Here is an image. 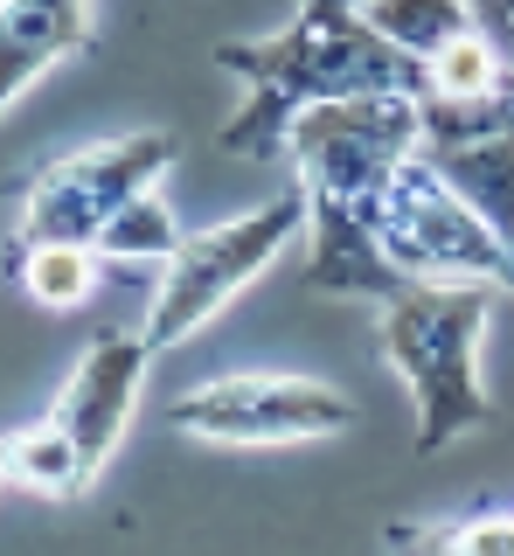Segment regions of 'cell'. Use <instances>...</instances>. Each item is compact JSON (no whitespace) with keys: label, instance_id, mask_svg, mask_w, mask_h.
Masks as SVG:
<instances>
[{"label":"cell","instance_id":"obj_9","mask_svg":"<svg viewBox=\"0 0 514 556\" xmlns=\"http://www.w3.org/2000/svg\"><path fill=\"white\" fill-rule=\"evenodd\" d=\"M98 42V0H0V112Z\"/></svg>","mask_w":514,"mask_h":556},{"label":"cell","instance_id":"obj_13","mask_svg":"<svg viewBox=\"0 0 514 556\" xmlns=\"http://www.w3.org/2000/svg\"><path fill=\"white\" fill-rule=\"evenodd\" d=\"M417 112L424 139H493V132L514 139V63L501 56V70L473 98H417Z\"/></svg>","mask_w":514,"mask_h":556},{"label":"cell","instance_id":"obj_3","mask_svg":"<svg viewBox=\"0 0 514 556\" xmlns=\"http://www.w3.org/2000/svg\"><path fill=\"white\" fill-rule=\"evenodd\" d=\"M153 355H160V348L146 341V327L140 334H118V327L91 334V348H83V362L70 369L56 404H49L36 425L0 439L8 486H28V494H42V501L91 494L98 473L112 466L118 439H126V425H132V404H140V382H146Z\"/></svg>","mask_w":514,"mask_h":556},{"label":"cell","instance_id":"obj_2","mask_svg":"<svg viewBox=\"0 0 514 556\" xmlns=\"http://www.w3.org/2000/svg\"><path fill=\"white\" fill-rule=\"evenodd\" d=\"M216 63L250 84L244 112L222 118V153H279L299 112L362 91H424V63L362 22L355 0H299V22L265 42H216Z\"/></svg>","mask_w":514,"mask_h":556},{"label":"cell","instance_id":"obj_6","mask_svg":"<svg viewBox=\"0 0 514 556\" xmlns=\"http://www.w3.org/2000/svg\"><path fill=\"white\" fill-rule=\"evenodd\" d=\"M299 230H306V188H285V195L257 202L250 216L216 223V230H202V237L181 230V243L160 257L167 278H160V292H153V306H146V341L153 348H181L188 334H202L257 271L279 265V251Z\"/></svg>","mask_w":514,"mask_h":556},{"label":"cell","instance_id":"obj_11","mask_svg":"<svg viewBox=\"0 0 514 556\" xmlns=\"http://www.w3.org/2000/svg\"><path fill=\"white\" fill-rule=\"evenodd\" d=\"M98 271H105V251H91V243H63V237H14L8 243V278L36 306H56V313L91 300Z\"/></svg>","mask_w":514,"mask_h":556},{"label":"cell","instance_id":"obj_5","mask_svg":"<svg viewBox=\"0 0 514 556\" xmlns=\"http://www.w3.org/2000/svg\"><path fill=\"white\" fill-rule=\"evenodd\" d=\"M375 243L403 278L514 292V251L473 216V202L424 153H403L389 167L383 195H375Z\"/></svg>","mask_w":514,"mask_h":556},{"label":"cell","instance_id":"obj_1","mask_svg":"<svg viewBox=\"0 0 514 556\" xmlns=\"http://www.w3.org/2000/svg\"><path fill=\"white\" fill-rule=\"evenodd\" d=\"M417 139L424 112L410 91L327 98L293 118L285 147H293L306 188V286L313 292L383 306L397 286H410L375 243V195H383L389 167L417 153Z\"/></svg>","mask_w":514,"mask_h":556},{"label":"cell","instance_id":"obj_4","mask_svg":"<svg viewBox=\"0 0 514 556\" xmlns=\"http://www.w3.org/2000/svg\"><path fill=\"white\" fill-rule=\"evenodd\" d=\"M493 313V286H432L410 278L383 300V362L410 382L417 445L432 459L459 431L493 425V396L479 390V334Z\"/></svg>","mask_w":514,"mask_h":556},{"label":"cell","instance_id":"obj_7","mask_svg":"<svg viewBox=\"0 0 514 556\" xmlns=\"http://www.w3.org/2000/svg\"><path fill=\"white\" fill-rule=\"evenodd\" d=\"M167 167H175V132H118V139H98V147H77L28 181L14 237H63L98 251L118 202L153 188Z\"/></svg>","mask_w":514,"mask_h":556},{"label":"cell","instance_id":"obj_10","mask_svg":"<svg viewBox=\"0 0 514 556\" xmlns=\"http://www.w3.org/2000/svg\"><path fill=\"white\" fill-rule=\"evenodd\" d=\"M417 153L473 202V216L514 251V139L507 132H493V139H417Z\"/></svg>","mask_w":514,"mask_h":556},{"label":"cell","instance_id":"obj_12","mask_svg":"<svg viewBox=\"0 0 514 556\" xmlns=\"http://www.w3.org/2000/svg\"><path fill=\"white\" fill-rule=\"evenodd\" d=\"M355 8H362V22H369L375 35H389V42H397L403 56H417V63L438 56L452 35L479 28L466 0H355Z\"/></svg>","mask_w":514,"mask_h":556},{"label":"cell","instance_id":"obj_8","mask_svg":"<svg viewBox=\"0 0 514 556\" xmlns=\"http://www.w3.org/2000/svg\"><path fill=\"white\" fill-rule=\"evenodd\" d=\"M167 425L202 445H236V452H271V445H313L355 425V404L313 376H222L188 390Z\"/></svg>","mask_w":514,"mask_h":556},{"label":"cell","instance_id":"obj_16","mask_svg":"<svg viewBox=\"0 0 514 556\" xmlns=\"http://www.w3.org/2000/svg\"><path fill=\"white\" fill-rule=\"evenodd\" d=\"M473 8V22H479V35H487L493 49L514 63V0H466Z\"/></svg>","mask_w":514,"mask_h":556},{"label":"cell","instance_id":"obj_15","mask_svg":"<svg viewBox=\"0 0 514 556\" xmlns=\"http://www.w3.org/2000/svg\"><path fill=\"white\" fill-rule=\"evenodd\" d=\"M181 243V223L167 216V202L140 188L132 202H118V216L105 223V237H98V251L105 257H167Z\"/></svg>","mask_w":514,"mask_h":556},{"label":"cell","instance_id":"obj_17","mask_svg":"<svg viewBox=\"0 0 514 556\" xmlns=\"http://www.w3.org/2000/svg\"><path fill=\"white\" fill-rule=\"evenodd\" d=\"M0 486H8V459H0Z\"/></svg>","mask_w":514,"mask_h":556},{"label":"cell","instance_id":"obj_14","mask_svg":"<svg viewBox=\"0 0 514 556\" xmlns=\"http://www.w3.org/2000/svg\"><path fill=\"white\" fill-rule=\"evenodd\" d=\"M389 543H417V549H459V556H514V508H473L432 529H389Z\"/></svg>","mask_w":514,"mask_h":556}]
</instances>
